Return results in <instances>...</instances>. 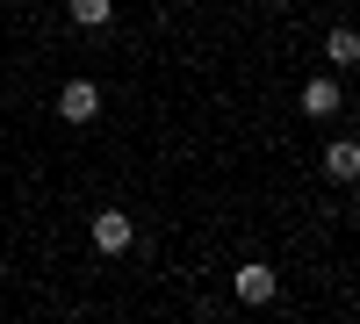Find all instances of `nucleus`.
<instances>
[{"label":"nucleus","mask_w":360,"mask_h":324,"mask_svg":"<svg viewBox=\"0 0 360 324\" xmlns=\"http://www.w3.org/2000/svg\"><path fill=\"white\" fill-rule=\"evenodd\" d=\"M231 296H238V303H245V310H266V303H274V296H281V274H274V267H266V259H245V267H238V274H231Z\"/></svg>","instance_id":"nucleus-1"},{"label":"nucleus","mask_w":360,"mask_h":324,"mask_svg":"<svg viewBox=\"0 0 360 324\" xmlns=\"http://www.w3.org/2000/svg\"><path fill=\"white\" fill-rule=\"evenodd\" d=\"M86 238H94V252L115 259V252H130V245H137V223H130L123 209H94V216H86Z\"/></svg>","instance_id":"nucleus-2"},{"label":"nucleus","mask_w":360,"mask_h":324,"mask_svg":"<svg viewBox=\"0 0 360 324\" xmlns=\"http://www.w3.org/2000/svg\"><path fill=\"white\" fill-rule=\"evenodd\" d=\"M58 115H65V123H94L101 115V86L94 79H65L58 86Z\"/></svg>","instance_id":"nucleus-3"},{"label":"nucleus","mask_w":360,"mask_h":324,"mask_svg":"<svg viewBox=\"0 0 360 324\" xmlns=\"http://www.w3.org/2000/svg\"><path fill=\"white\" fill-rule=\"evenodd\" d=\"M339 108H346V94H339V79H310V86H303V115H310V123H332Z\"/></svg>","instance_id":"nucleus-4"},{"label":"nucleus","mask_w":360,"mask_h":324,"mask_svg":"<svg viewBox=\"0 0 360 324\" xmlns=\"http://www.w3.org/2000/svg\"><path fill=\"white\" fill-rule=\"evenodd\" d=\"M324 181H360V144H353V137H332V144H324Z\"/></svg>","instance_id":"nucleus-5"},{"label":"nucleus","mask_w":360,"mask_h":324,"mask_svg":"<svg viewBox=\"0 0 360 324\" xmlns=\"http://www.w3.org/2000/svg\"><path fill=\"white\" fill-rule=\"evenodd\" d=\"M65 15H72V29H108L115 0H65Z\"/></svg>","instance_id":"nucleus-6"},{"label":"nucleus","mask_w":360,"mask_h":324,"mask_svg":"<svg viewBox=\"0 0 360 324\" xmlns=\"http://www.w3.org/2000/svg\"><path fill=\"white\" fill-rule=\"evenodd\" d=\"M324 58H332V65H339V72H346V65H360V37H353V29H346V22L332 29V37H324Z\"/></svg>","instance_id":"nucleus-7"}]
</instances>
